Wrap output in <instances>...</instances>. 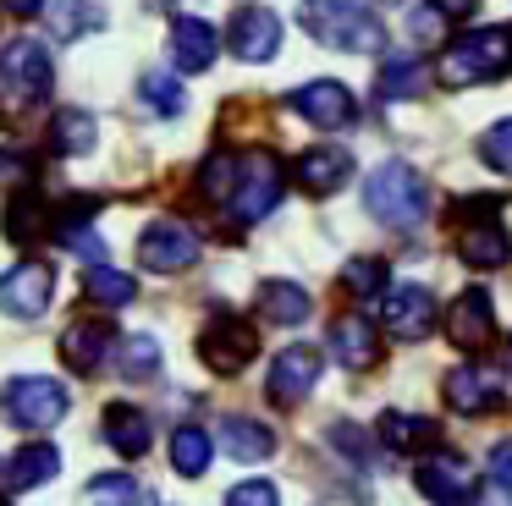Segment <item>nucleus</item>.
<instances>
[{
	"instance_id": "obj_4",
	"label": "nucleus",
	"mask_w": 512,
	"mask_h": 506,
	"mask_svg": "<svg viewBox=\"0 0 512 506\" xmlns=\"http://www.w3.org/2000/svg\"><path fill=\"white\" fill-rule=\"evenodd\" d=\"M281 187H287L281 160L265 149H254L248 160H237V187H232V198H226V209H232L237 226H254V220H265L270 209L281 204Z\"/></svg>"
},
{
	"instance_id": "obj_37",
	"label": "nucleus",
	"mask_w": 512,
	"mask_h": 506,
	"mask_svg": "<svg viewBox=\"0 0 512 506\" xmlns=\"http://www.w3.org/2000/svg\"><path fill=\"white\" fill-rule=\"evenodd\" d=\"M479 160H485L490 171L512 176V116H507V121H496V127H485V132H479Z\"/></svg>"
},
{
	"instance_id": "obj_2",
	"label": "nucleus",
	"mask_w": 512,
	"mask_h": 506,
	"mask_svg": "<svg viewBox=\"0 0 512 506\" xmlns=\"http://www.w3.org/2000/svg\"><path fill=\"white\" fill-rule=\"evenodd\" d=\"M512 72V28H468L463 39H452L435 61V77L446 88H474L496 83Z\"/></svg>"
},
{
	"instance_id": "obj_20",
	"label": "nucleus",
	"mask_w": 512,
	"mask_h": 506,
	"mask_svg": "<svg viewBox=\"0 0 512 506\" xmlns=\"http://www.w3.org/2000/svg\"><path fill=\"white\" fill-rule=\"evenodd\" d=\"M171 55H177L182 72H210L215 55H221V33L204 17H177L171 22Z\"/></svg>"
},
{
	"instance_id": "obj_47",
	"label": "nucleus",
	"mask_w": 512,
	"mask_h": 506,
	"mask_svg": "<svg viewBox=\"0 0 512 506\" xmlns=\"http://www.w3.org/2000/svg\"><path fill=\"white\" fill-rule=\"evenodd\" d=\"M0 506H12V501H6V495H0Z\"/></svg>"
},
{
	"instance_id": "obj_49",
	"label": "nucleus",
	"mask_w": 512,
	"mask_h": 506,
	"mask_svg": "<svg viewBox=\"0 0 512 506\" xmlns=\"http://www.w3.org/2000/svg\"><path fill=\"white\" fill-rule=\"evenodd\" d=\"M380 6H386V0H380Z\"/></svg>"
},
{
	"instance_id": "obj_19",
	"label": "nucleus",
	"mask_w": 512,
	"mask_h": 506,
	"mask_svg": "<svg viewBox=\"0 0 512 506\" xmlns=\"http://www.w3.org/2000/svg\"><path fill=\"white\" fill-rule=\"evenodd\" d=\"M331 352H336L342 369L364 374V369H375V363H380V330L369 325L364 314H342L331 325Z\"/></svg>"
},
{
	"instance_id": "obj_6",
	"label": "nucleus",
	"mask_w": 512,
	"mask_h": 506,
	"mask_svg": "<svg viewBox=\"0 0 512 506\" xmlns=\"http://www.w3.org/2000/svg\"><path fill=\"white\" fill-rule=\"evenodd\" d=\"M259 352V330L237 314H221L199 330V358L210 374H243Z\"/></svg>"
},
{
	"instance_id": "obj_10",
	"label": "nucleus",
	"mask_w": 512,
	"mask_h": 506,
	"mask_svg": "<svg viewBox=\"0 0 512 506\" xmlns=\"http://www.w3.org/2000/svg\"><path fill=\"white\" fill-rule=\"evenodd\" d=\"M320 369H325V358L314 347H287V352H276L270 358V380H265V396L276 407H298L303 396L320 385Z\"/></svg>"
},
{
	"instance_id": "obj_13",
	"label": "nucleus",
	"mask_w": 512,
	"mask_h": 506,
	"mask_svg": "<svg viewBox=\"0 0 512 506\" xmlns=\"http://www.w3.org/2000/svg\"><path fill=\"white\" fill-rule=\"evenodd\" d=\"M446 336H452V347H463V352L485 347V341L496 336V308H490V292H485V286H468V292H457V303L446 308Z\"/></svg>"
},
{
	"instance_id": "obj_26",
	"label": "nucleus",
	"mask_w": 512,
	"mask_h": 506,
	"mask_svg": "<svg viewBox=\"0 0 512 506\" xmlns=\"http://www.w3.org/2000/svg\"><path fill=\"white\" fill-rule=\"evenodd\" d=\"M375 435H380V446H386V451H424V446H435V435H441V429H435L430 418H419V413L391 407V413H380Z\"/></svg>"
},
{
	"instance_id": "obj_45",
	"label": "nucleus",
	"mask_w": 512,
	"mask_h": 506,
	"mask_svg": "<svg viewBox=\"0 0 512 506\" xmlns=\"http://www.w3.org/2000/svg\"><path fill=\"white\" fill-rule=\"evenodd\" d=\"M435 6H441L446 17H452V22H468V17H474V11H479V0H435Z\"/></svg>"
},
{
	"instance_id": "obj_14",
	"label": "nucleus",
	"mask_w": 512,
	"mask_h": 506,
	"mask_svg": "<svg viewBox=\"0 0 512 506\" xmlns=\"http://www.w3.org/2000/svg\"><path fill=\"white\" fill-rule=\"evenodd\" d=\"M111 347H116V330L105 325V319H72V325L61 330V341H56L61 363H67L72 374H94L105 358H111Z\"/></svg>"
},
{
	"instance_id": "obj_31",
	"label": "nucleus",
	"mask_w": 512,
	"mask_h": 506,
	"mask_svg": "<svg viewBox=\"0 0 512 506\" xmlns=\"http://www.w3.org/2000/svg\"><path fill=\"white\" fill-rule=\"evenodd\" d=\"M210 435H204L199 424H182L177 435H171V468L182 473V479H199L204 468H210Z\"/></svg>"
},
{
	"instance_id": "obj_30",
	"label": "nucleus",
	"mask_w": 512,
	"mask_h": 506,
	"mask_svg": "<svg viewBox=\"0 0 512 506\" xmlns=\"http://www.w3.org/2000/svg\"><path fill=\"white\" fill-rule=\"evenodd\" d=\"M83 292H89V303H105V308H127L138 297V286H133V275H122V270H111V264H89L83 270Z\"/></svg>"
},
{
	"instance_id": "obj_22",
	"label": "nucleus",
	"mask_w": 512,
	"mask_h": 506,
	"mask_svg": "<svg viewBox=\"0 0 512 506\" xmlns=\"http://www.w3.org/2000/svg\"><path fill=\"white\" fill-rule=\"evenodd\" d=\"M105 440H111V451H116V457L138 462L149 446H155V429H149V418L138 413V407L111 402V407H105Z\"/></svg>"
},
{
	"instance_id": "obj_21",
	"label": "nucleus",
	"mask_w": 512,
	"mask_h": 506,
	"mask_svg": "<svg viewBox=\"0 0 512 506\" xmlns=\"http://www.w3.org/2000/svg\"><path fill=\"white\" fill-rule=\"evenodd\" d=\"M457 253H463L468 270H501L512 259V237L501 231V220H468L463 237H457Z\"/></svg>"
},
{
	"instance_id": "obj_35",
	"label": "nucleus",
	"mask_w": 512,
	"mask_h": 506,
	"mask_svg": "<svg viewBox=\"0 0 512 506\" xmlns=\"http://www.w3.org/2000/svg\"><path fill=\"white\" fill-rule=\"evenodd\" d=\"M237 187V154H210V160L199 165V193L210 198V204H226Z\"/></svg>"
},
{
	"instance_id": "obj_15",
	"label": "nucleus",
	"mask_w": 512,
	"mask_h": 506,
	"mask_svg": "<svg viewBox=\"0 0 512 506\" xmlns=\"http://www.w3.org/2000/svg\"><path fill=\"white\" fill-rule=\"evenodd\" d=\"M281 50V17L270 6H243L232 17V55L248 66L270 61V55Z\"/></svg>"
},
{
	"instance_id": "obj_42",
	"label": "nucleus",
	"mask_w": 512,
	"mask_h": 506,
	"mask_svg": "<svg viewBox=\"0 0 512 506\" xmlns=\"http://www.w3.org/2000/svg\"><path fill=\"white\" fill-rule=\"evenodd\" d=\"M490 215H501V198L496 193H468L463 204L452 209V220H490Z\"/></svg>"
},
{
	"instance_id": "obj_24",
	"label": "nucleus",
	"mask_w": 512,
	"mask_h": 506,
	"mask_svg": "<svg viewBox=\"0 0 512 506\" xmlns=\"http://www.w3.org/2000/svg\"><path fill=\"white\" fill-rule=\"evenodd\" d=\"M94 143H100L94 110H56V116H50V149H56L61 160H83V154H94Z\"/></svg>"
},
{
	"instance_id": "obj_1",
	"label": "nucleus",
	"mask_w": 512,
	"mask_h": 506,
	"mask_svg": "<svg viewBox=\"0 0 512 506\" xmlns=\"http://www.w3.org/2000/svg\"><path fill=\"white\" fill-rule=\"evenodd\" d=\"M298 22L314 44L325 50H347V55H375L386 50V22L358 0H303Z\"/></svg>"
},
{
	"instance_id": "obj_40",
	"label": "nucleus",
	"mask_w": 512,
	"mask_h": 506,
	"mask_svg": "<svg viewBox=\"0 0 512 506\" xmlns=\"http://www.w3.org/2000/svg\"><path fill=\"white\" fill-rule=\"evenodd\" d=\"M441 28H446V11L435 6V0H424V6H413V17H408V33L419 44H441Z\"/></svg>"
},
{
	"instance_id": "obj_38",
	"label": "nucleus",
	"mask_w": 512,
	"mask_h": 506,
	"mask_svg": "<svg viewBox=\"0 0 512 506\" xmlns=\"http://www.w3.org/2000/svg\"><path fill=\"white\" fill-rule=\"evenodd\" d=\"M331 446L342 451L353 468H375V440H369L358 424H331Z\"/></svg>"
},
{
	"instance_id": "obj_23",
	"label": "nucleus",
	"mask_w": 512,
	"mask_h": 506,
	"mask_svg": "<svg viewBox=\"0 0 512 506\" xmlns=\"http://www.w3.org/2000/svg\"><path fill=\"white\" fill-rule=\"evenodd\" d=\"M0 231H6V242H23V248H34L39 237L50 231V204L39 193H12L6 198V215H0Z\"/></svg>"
},
{
	"instance_id": "obj_17",
	"label": "nucleus",
	"mask_w": 512,
	"mask_h": 506,
	"mask_svg": "<svg viewBox=\"0 0 512 506\" xmlns=\"http://www.w3.org/2000/svg\"><path fill=\"white\" fill-rule=\"evenodd\" d=\"M441 396H446V407H452V413H468V418H474V413H496V407H501V374L463 363V369L446 374Z\"/></svg>"
},
{
	"instance_id": "obj_48",
	"label": "nucleus",
	"mask_w": 512,
	"mask_h": 506,
	"mask_svg": "<svg viewBox=\"0 0 512 506\" xmlns=\"http://www.w3.org/2000/svg\"><path fill=\"white\" fill-rule=\"evenodd\" d=\"M155 506H171V501H155Z\"/></svg>"
},
{
	"instance_id": "obj_28",
	"label": "nucleus",
	"mask_w": 512,
	"mask_h": 506,
	"mask_svg": "<svg viewBox=\"0 0 512 506\" xmlns=\"http://www.w3.org/2000/svg\"><path fill=\"white\" fill-rule=\"evenodd\" d=\"M309 292H303L298 281H265L259 286V314L270 319V325H303L309 319Z\"/></svg>"
},
{
	"instance_id": "obj_46",
	"label": "nucleus",
	"mask_w": 512,
	"mask_h": 506,
	"mask_svg": "<svg viewBox=\"0 0 512 506\" xmlns=\"http://www.w3.org/2000/svg\"><path fill=\"white\" fill-rule=\"evenodd\" d=\"M39 6H45V0H6V11H12V17H34Z\"/></svg>"
},
{
	"instance_id": "obj_9",
	"label": "nucleus",
	"mask_w": 512,
	"mask_h": 506,
	"mask_svg": "<svg viewBox=\"0 0 512 506\" xmlns=\"http://www.w3.org/2000/svg\"><path fill=\"white\" fill-rule=\"evenodd\" d=\"M50 303H56V270L39 259H23L17 270H6V281H0V308L17 319H39L50 314Z\"/></svg>"
},
{
	"instance_id": "obj_29",
	"label": "nucleus",
	"mask_w": 512,
	"mask_h": 506,
	"mask_svg": "<svg viewBox=\"0 0 512 506\" xmlns=\"http://www.w3.org/2000/svg\"><path fill=\"white\" fill-rule=\"evenodd\" d=\"M116 369L122 380H155L160 374V341L149 330H133L127 341H116Z\"/></svg>"
},
{
	"instance_id": "obj_32",
	"label": "nucleus",
	"mask_w": 512,
	"mask_h": 506,
	"mask_svg": "<svg viewBox=\"0 0 512 506\" xmlns=\"http://www.w3.org/2000/svg\"><path fill=\"white\" fill-rule=\"evenodd\" d=\"M138 99H144L155 116H182V110H188V94H182L177 72H144L138 77Z\"/></svg>"
},
{
	"instance_id": "obj_18",
	"label": "nucleus",
	"mask_w": 512,
	"mask_h": 506,
	"mask_svg": "<svg viewBox=\"0 0 512 506\" xmlns=\"http://www.w3.org/2000/svg\"><path fill=\"white\" fill-rule=\"evenodd\" d=\"M419 490L430 506H468V495H474V479H468V462L452 457V451H441V457L419 462Z\"/></svg>"
},
{
	"instance_id": "obj_34",
	"label": "nucleus",
	"mask_w": 512,
	"mask_h": 506,
	"mask_svg": "<svg viewBox=\"0 0 512 506\" xmlns=\"http://www.w3.org/2000/svg\"><path fill=\"white\" fill-rule=\"evenodd\" d=\"M83 501L89 506H138L144 490H138V479H127V473H100V479H89Z\"/></svg>"
},
{
	"instance_id": "obj_27",
	"label": "nucleus",
	"mask_w": 512,
	"mask_h": 506,
	"mask_svg": "<svg viewBox=\"0 0 512 506\" xmlns=\"http://www.w3.org/2000/svg\"><path fill=\"white\" fill-rule=\"evenodd\" d=\"M221 446L232 451L237 462H265L270 451H276V435H270L259 418H243V413H232V418H221Z\"/></svg>"
},
{
	"instance_id": "obj_8",
	"label": "nucleus",
	"mask_w": 512,
	"mask_h": 506,
	"mask_svg": "<svg viewBox=\"0 0 512 506\" xmlns=\"http://www.w3.org/2000/svg\"><path fill=\"white\" fill-rule=\"evenodd\" d=\"M380 325L402 341H419L435 330V292L419 281H397L386 297H380Z\"/></svg>"
},
{
	"instance_id": "obj_43",
	"label": "nucleus",
	"mask_w": 512,
	"mask_h": 506,
	"mask_svg": "<svg viewBox=\"0 0 512 506\" xmlns=\"http://www.w3.org/2000/svg\"><path fill=\"white\" fill-rule=\"evenodd\" d=\"M490 479L512 490V440H496V446H490Z\"/></svg>"
},
{
	"instance_id": "obj_33",
	"label": "nucleus",
	"mask_w": 512,
	"mask_h": 506,
	"mask_svg": "<svg viewBox=\"0 0 512 506\" xmlns=\"http://www.w3.org/2000/svg\"><path fill=\"white\" fill-rule=\"evenodd\" d=\"M424 88V66L413 61V55H386V66H380L375 77V94L380 99H408Z\"/></svg>"
},
{
	"instance_id": "obj_3",
	"label": "nucleus",
	"mask_w": 512,
	"mask_h": 506,
	"mask_svg": "<svg viewBox=\"0 0 512 506\" xmlns=\"http://www.w3.org/2000/svg\"><path fill=\"white\" fill-rule=\"evenodd\" d=\"M364 209L380 220V226H419L424 209H430V187H424V176L413 171L408 160H386L375 176L364 182Z\"/></svg>"
},
{
	"instance_id": "obj_5",
	"label": "nucleus",
	"mask_w": 512,
	"mask_h": 506,
	"mask_svg": "<svg viewBox=\"0 0 512 506\" xmlns=\"http://www.w3.org/2000/svg\"><path fill=\"white\" fill-rule=\"evenodd\" d=\"M0 407H6V418L23 429H50L67 418V391H61L50 374H17L6 391H0Z\"/></svg>"
},
{
	"instance_id": "obj_25",
	"label": "nucleus",
	"mask_w": 512,
	"mask_h": 506,
	"mask_svg": "<svg viewBox=\"0 0 512 506\" xmlns=\"http://www.w3.org/2000/svg\"><path fill=\"white\" fill-rule=\"evenodd\" d=\"M56 473H61V451L50 440H34V446L6 457V490H34V484H50Z\"/></svg>"
},
{
	"instance_id": "obj_44",
	"label": "nucleus",
	"mask_w": 512,
	"mask_h": 506,
	"mask_svg": "<svg viewBox=\"0 0 512 506\" xmlns=\"http://www.w3.org/2000/svg\"><path fill=\"white\" fill-rule=\"evenodd\" d=\"M28 176V154L23 149H0V182H23Z\"/></svg>"
},
{
	"instance_id": "obj_36",
	"label": "nucleus",
	"mask_w": 512,
	"mask_h": 506,
	"mask_svg": "<svg viewBox=\"0 0 512 506\" xmlns=\"http://www.w3.org/2000/svg\"><path fill=\"white\" fill-rule=\"evenodd\" d=\"M50 17H56L61 39H83L89 28H100V6H94V0H56Z\"/></svg>"
},
{
	"instance_id": "obj_11",
	"label": "nucleus",
	"mask_w": 512,
	"mask_h": 506,
	"mask_svg": "<svg viewBox=\"0 0 512 506\" xmlns=\"http://www.w3.org/2000/svg\"><path fill=\"white\" fill-rule=\"evenodd\" d=\"M292 110H298L309 127H320V132H336V127H353V116H358V105H353V94H347L342 83H331V77H320V83H303L298 94L287 99Z\"/></svg>"
},
{
	"instance_id": "obj_7",
	"label": "nucleus",
	"mask_w": 512,
	"mask_h": 506,
	"mask_svg": "<svg viewBox=\"0 0 512 506\" xmlns=\"http://www.w3.org/2000/svg\"><path fill=\"white\" fill-rule=\"evenodd\" d=\"M133 248H138V264L155 270V275H177L199 259V237H193V226H182V220H155V226H144Z\"/></svg>"
},
{
	"instance_id": "obj_16",
	"label": "nucleus",
	"mask_w": 512,
	"mask_h": 506,
	"mask_svg": "<svg viewBox=\"0 0 512 506\" xmlns=\"http://www.w3.org/2000/svg\"><path fill=\"white\" fill-rule=\"evenodd\" d=\"M353 176V154L336 149V143H320V149H303L298 160H292V182L303 187L309 198H325L336 193V187Z\"/></svg>"
},
{
	"instance_id": "obj_41",
	"label": "nucleus",
	"mask_w": 512,
	"mask_h": 506,
	"mask_svg": "<svg viewBox=\"0 0 512 506\" xmlns=\"http://www.w3.org/2000/svg\"><path fill=\"white\" fill-rule=\"evenodd\" d=\"M226 506H281V490L270 479H243L237 490H226Z\"/></svg>"
},
{
	"instance_id": "obj_12",
	"label": "nucleus",
	"mask_w": 512,
	"mask_h": 506,
	"mask_svg": "<svg viewBox=\"0 0 512 506\" xmlns=\"http://www.w3.org/2000/svg\"><path fill=\"white\" fill-rule=\"evenodd\" d=\"M0 66H6V88H12L17 99H45V94H50V83H56V72H50V50H45L39 39H17V44H6Z\"/></svg>"
},
{
	"instance_id": "obj_39",
	"label": "nucleus",
	"mask_w": 512,
	"mask_h": 506,
	"mask_svg": "<svg viewBox=\"0 0 512 506\" xmlns=\"http://www.w3.org/2000/svg\"><path fill=\"white\" fill-rule=\"evenodd\" d=\"M342 286H347L353 297H375L380 286H386V264H380V259H347Z\"/></svg>"
}]
</instances>
